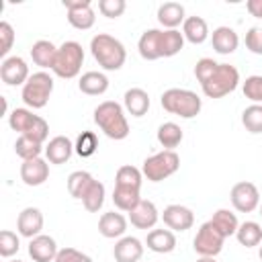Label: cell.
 <instances>
[{"label":"cell","instance_id":"32","mask_svg":"<svg viewBox=\"0 0 262 262\" xmlns=\"http://www.w3.org/2000/svg\"><path fill=\"white\" fill-rule=\"evenodd\" d=\"M211 223H213L225 237L235 235V231H237V227H239L235 213H231L229 209H217V211L213 213V217H211Z\"/></svg>","mask_w":262,"mask_h":262},{"label":"cell","instance_id":"19","mask_svg":"<svg viewBox=\"0 0 262 262\" xmlns=\"http://www.w3.org/2000/svg\"><path fill=\"white\" fill-rule=\"evenodd\" d=\"M74 154V143L66 135H57L49 139L45 145V158L49 164H66Z\"/></svg>","mask_w":262,"mask_h":262},{"label":"cell","instance_id":"29","mask_svg":"<svg viewBox=\"0 0 262 262\" xmlns=\"http://www.w3.org/2000/svg\"><path fill=\"white\" fill-rule=\"evenodd\" d=\"M182 137H184L182 129H180L176 123H172V121L162 123V125L158 127V141H160V145H162L164 149L174 151V147H178V145H180Z\"/></svg>","mask_w":262,"mask_h":262},{"label":"cell","instance_id":"17","mask_svg":"<svg viewBox=\"0 0 262 262\" xmlns=\"http://www.w3.org/2000/svg\"><path fill=\"white\" fill-rule=\"evenodd\" d=\"M158 219H160V213H158L156 205L145 199H141L139 205L129 213V221L137 229H151L158 223Z\"/></svg>","mask_w":262,"mask_h":262},{"label":"cell","instance_id":"9","mask_svg":"<svg viewBox=\"0 0 262 262\" xmlns=\"http://www.w3.org/2000/svg\"><path fill=\"white\" fill-rule=\"evenodd\" d=\"M223 242H225V235L209 219V221H205L199 227V231H196V235L192 239V248H194V252L199 256H211V258H215L223 250Z\"/></svg>","mask_w":262,"mask_h":262},{"label":"cell","instance_id":"20","mask_svg":"<svg viewBox=\"0 0 262 262\" xmlns=\"http://www.w3.org/2000/svg\"><path fill=\"white\" fill-rule=\"evenodd\" d=\"M211 45L219 55H229L237 49L239 37L231 27H217L211 35Z\"/></svg>","mask_w":262,"mask_h":262},{"label":"cell","instance_id":"12","mask_svg":"<svg viewBox=\"0 0 262 262\" xmlns=\"http://www.w3.org/2000/svg\"><path fill=\"white\" fill-rule=\"evenodd\" d=\"M0 78L6 86H25L27 80L31 78L29 76V66L23 57L18 55H12V57H6L2 59L0 63Z\"/></svg>","mask_w":262,"mask_h":262},{"label":"cell","instance_id":"24","mask_svg":"<svg viewBox=\"0 0 262 262\" xmlns=\"http://www.w3.org/2000/svg\"><path fill=\"white\" fill-rule=\"evenodd\" d=\"M186 20V16H184V6L180 4V2H164L160 8H158V23L164 27V29H168V31H172V29H176L180 23H184Z\"/></svg>","mask_w":262,"mask_h":262},{"label":"cell","instance_id":"48","mask_svg":"<svg viewBox=\"0 0 262 262\" xmlns=\"http://www.w3.org/2000/svg\"><path fill=\"white\" fill-rule=\"evenodd\" d=\"M196 262H217V260H215V258H211V256H201Z\"/></svg>","mask_w":262,"mask_h":262},{"label":"cell","instance_id":"47","mask_svg":"<svg viewBox=\"0 0 262 262\" xmlns=\"http://www.w3.org/2000/svg\"><path fill=\"white\" fill-rule=\"evenodd\" d=\"M246 8H248V12H250L252 16L262 18V0H248Z\"/></svg>","mask_w":262,"mask_h":262},{"label":"cell","instance_id":"14","mask_svg":"<svg viewBox=\"0 0 262 262\" xmlns=\"http://www.w3.org/2000/svg\"><path fill=\"white\" fill-rule=\"evenodd\" d=\"M16 229H18V233L23 237H29V239L41 235V229H43V213L37 207H25L18 213Z\"/></svg>","mask_w":262,"mask_h":262},{"label":"cell","instance_id":"45","mask_svg":"<svg viewBox=\"0 0 262 262\" xmlns=\"http://www.w3.org/2000/svg\"><path fill=\"white\" fill-rule=\"evenodd\" d=\"M246 47L254 55H262V29L260 27H252L246 33Z\"/></svg>","mask_w":262,"mask_h":262},{"label":"cell","instance_id":"23","mask_svg":"<svg viewBox=\"0 0 262 262\" xmlns=\"http://www.w3.org/2000/svg\"><path fill=\"white\" fill-rule=\"evenodd\" d=\"M145 244L156 254H170L176 248V235L172 229H151L145 237Z\"/></svg>","mask_w":262,"mask_h":262},{"label":"cell","instance_id":"40","mask_svg":"<svg viewBox=\"0 0 262 262\" xmlns=\"http://www.w3.org/2000/svg\"><path fill=\"white\" fill-rule=\"evenodd\" d=\"M244 96L254 104H262V76H248L244 82Z\"/></svg>","mask_w":262,"mask_h":262},{"label":"cell","instance_id":"18","mask_svg":"<svg viewBox=\"0 0 262 262\" xmlns=\"http://www.w3.org/2000/svg\"><path fill=\"white\" fill-rule=\"evenodd\" d=\"M113 256L115 262H139L143 256V244L133 235H125L115 244Z\"/></svg>","mask_w":262,"mask_h":262},{"label":"cell","instance_id":"50","mask_svg":"<svg viewBox=\"0 0 262 262\" xmlns=\"http://www.w3.org/2000/svg\"><path fill=\"white\" fill-rule=\"evenodd\" d=\"M12 262H23V260H12Z\"/></svg>","mask_w":262,"mask_h":262},{"label":"cell","instance_id":"49","mask_svg":"<svg viewBox=\"0 0 262 262\" xmlns=\"http://www.w3.org/2000/svg\"><path fill=\"white\" fill-rule=\"evenodd\" d=\"M258 256H260V260H262V246H260V252H258Z\"/></svg>","mask_w":262,"mask_h":262},{"label":"cell","instance_id":"37","mask_svg":"<svg viewBox=\"0 0 262 262\" xmlns=\"http://www.w3.org/2000/svg\"><path fill=\"white\" fill-rule=\"evenodd\" d=\"M242 125L250 133H262V104H250L242 113Z\"/></svg>","mask_w":262,"mask_h":262},{"label":"cell","instance_id":"44","mask_svg":"<svg viewBox=\"0 0 262 262\" xmlns=\"http://www.w3.org/2000/svg\"><path fill=\"white\" fill-rule=\"evenodd\" d=\"M217 61L215 59H211V57H203V59H199L196 61V66H194V76H196V80L203 84L205 80H209V76L217 70Z\"/></svg>","mask_w":262,"mask_h":262},{"label":"cell","instance_id":"25","mask_svg":"<svg viewBox=\"0 0 262 262\" xmlns=\"http://www.w3.org/2000/svg\"><path fill=\"white\" fill-rule=\"evenodd\" d=\"M78 88L88 96H100L108 90V78L102 72H86L80 76Z\"/></svg>","mask_w":262,"mask_h":262},{"label":"cell","instance_id":"46","mask_svg":"<svg viewBox=\"0 0 262 262\" xmlns=\"http://www.w3.org/2000/svg\"><path fill=\"white\" fill-rule=\"evenodd\" d=\"M55 262H92V258L86 256L84 252L76 250V248H63L57 252Z\"/></svg>","mask_w":262,"mask_h":262},{"label":"cell","instance_id":"16","mask_svg":"<svg viewBox=\"0 0 262 262\" xmlns=\"http://www.w3.org/2000/svg\"><path fill=\"white\" fill-rule=\"evenodd\" d=\"M57 252H59L57 244H55V239L51 235L41 233V235H37V237H33L29 242V256L35 262H51V260L55 262Z\"/></svg>","mask_w":262,"mask_h":262},{"label":"cell","instance_id":"42","mask_svg":"<svg viewBox=\"0 0 262 262\" xmlns=\"http://www.w3.org/2000/svg\"><path fill=\"white\" fill-rule=\"evenodd\" d=\"M25 137H29V139H33V141H37V143H45V139L49 137V125H47V121L37 115L35 123H33L31 129L25 133Z\"/></svg>","mask_w":262,"mask_h":262},{"label":"cell","instance_id":"30","mask_svg":"<svg viewBox=\"0 0 262 262\" xmlns=\"http://www.w3.org/2000/svg\"><path fill=\"white\" fill-rule=\"evenodd\" d=\"M235 237L246 248L260 246L262 244V225L256 223V221H244V223H239V227L235 231Z\"/></svg>","mask_w":262,"mask_h":262},{"label":"cell","instance_id":"3","mask_svg":"<svg viewBox=\"0 0 262 262\" xmlns=\"http://www.w3.org/2000/svg\"><path fill=\"white\" fill-rule=\"evenodd\" d=\"M94 123L100 127V131L115 141H121L129 135V123L125 117V111L115 100H104L94 108Z\"/></svg>","mask_w":262,"mask_h":262},{"label":"cell","instance_id":"33","mask_svg":"<svg viewBox=\"0 0 262 262\" xmlns=\"http://www.w3.org/2000/svg\"><path fill=\"white\" fill-rule=\"evenodd\" d=\"M141 180H143V172L131 164L121 166L117 170L115 176V186H127V188H141Z\"/></svg>","mask_w":262,"mask_h":262},{"label":"cell","instance_id":"1","mask_svg":"<svg viewBox=\"0 0 262 262\" xmlns=\"http://www.w3.org/2000/svg\"><path fill=\"white\" fill-rule=\"evenodd\" d=\"M182 47H184V35L178 29H172V31L147 29L137 41L139 55L147 61H156L160 57H172L180 53Z\"/></svg>","mask_w":262,"mask_h":262},{"label":"cell","instance_id":"4","mask_svg":"<svg viewBox=\"0 0 262 262\" xmlns=\"http://www.w3.org/2000/svg\"><path fill=\"white\" fill-rule=\"evenodd\" d=\"M160 102L164 111H168L170 115H178L182 119H192L203 108V100L199 98V94L186 88H168L162 94Z\"/></svg>","mask_w":262,"mask_h":262},{"label":"cell","instance_id":"2","mask_svg":"<svg viewBox=\"0 0 262 262\" xmlns=\"http://www.w3.org/2000/svg\"><path fill=\"white\" fill-rule=\"evenodd\" d=\"M90 51H92V57L98 61V66L106 72L121 70L125 66V59H127L125 45L119 39H115L113 35H106V33H98V35L92 37Z\"/></svg>","mask_w":262,"mask_h":262},{"label":"cell","instance_id":"7","mask_svg":"<svg viewBox=\"0 0 262 262\" xmlns=\"http://www.w3.org/2000/svg\"><path fill=\"white\" fill-rule=\"evenodd\" d=\"M51 92H53V78L47 72H35L23 86L20 98L31 108H43L49 102Z\"/></svg>","mask_w":262,"mask_h":262},{"label":"cell","instance_id":"15","mask_svg":"<svg viewBox=\"0 0 262 262\" xmlns=\"http://www.w3.org/2000/svg\"><path fill=\"white\" fill-rule=\"evenodd\" d=\"M49 178V164L43 158L25 160L20 164V180L27 186H41Z\"/></svg>","mask_w":262,"mask_h":262},{"label":"cell","instance_id":"5","mask_svg":"<svg viewBox=\"0 0 262 262\" xmlns=\"http://www.w3.org/2000/svg\"><path fill=\"white\" fill-rule=\"evenodd\" d=\"M84 63V49L78 41H63L57 47V55H55V63L51 68V72L57 78L63 80H72L80 74Z\"/></svg>","mask_w":262,"mask_h":262},{"label":"cell","instance_id":"8","mask_svg":"<svg viewBox=\"0 0 262 262\" xmlns=\"http://www.w3.org/2000/svg\"><path fill=\"white\" fill-rule=\"evenodd\" d=\"M178 168H180L178 154L170 151V149H164V151H158V154L145 158L143 166H141V172L149 182H162L168 176H172Z\"/></svg>","mask_w":262,"mask_h":262},{"label":"cell","instance_id":"28","mask_svg":"<svg viewBox=\"0 0 262 262\" xmlns=\"http://www.w3.org/2000/svg\"><path fill=\"white\" fill-rule=\"evenodd\" d=\"M141 196H139V188H127V186H115L113 190V203L119 211L131 213L137 205H139Z\"/></svg>","mask_w":262,"mask_h":262},{"label":"cell","instance_id":"38","mask_svg":"<svg viewBox=\"0 0 262 262\" xmlns=\"http://www.w3.org/2000/svg\"><path fill=\"white\" fill-rule=\"evenodd\" d=\"M98 149V137L94 131H82L76 139V145H74V151L80 156V158H90L94 156V151Z\"/></svg>","mask_w":262,"mask_h":262},{"label":"cell","instance_id":"22","mask_svg":"<svg viewBox=\"0 0 262 262\" xmlns=\"http://www.w3.org/2000/svg\"><path fill=\"white\" fill-rule=\"evenodd\" d=\"M123 106L131 117H143L149 111V94L143 88H129L123 96Z\"/></svg>","mask_w":262,"mask_h":262},{"label":"cell","instance_id":"6","mask_svg":"<svg viewBox=\"0 0 262 262\" xmlns=\"http://www.w3.org/2000/svg\"><path fill=\"white\" fill-rule=\"evenodd\" d=\"M239 84V72L237 68L229 66V63H219L217 70L209 76V80H205L201 84L205 96L209 98H223L225 94L233 92Z\"/></svg>","mask_w":262,"mask_h":262},{"label":"cell","instance_id":"51","mask_svg":"<svg viewBox=\"0 0 262 262\" xmlns=\"http://www.w3.org/2000/svg\"><path fill=\"white\" fill-rule=\"evenodd\" d=\"M260 215H262V205H260Z\"/></svg>","mask_w":262,"mask_h":262},{"label":"cell","instance_id":"36","mask_svg":"<svg viewBox=\"0 0 262 262\" xmlns=\"http://www.w3.org/2000/svg\"><path fill=\"white\" fill-rule=\"evenodd\" d=\"M14 151L16 156L25 162V160H33V158H41V151H43V143H37L25 135H20L16 141H14Z\"/></svg>","mask_w":262,"mask_h":262},{"label":"cell","instance_id":"41","mask_svg":"<svg viewBox=\"0 0 262 262\" xmlns=\"http://www.w3.org/2000/svg\"><path fill=\"white\" fill-rule=\"evenodd\" d=\"M125 8H127V2H125V0H100V2H98V10H100V14L106 16V18H117V16H121V14L125 12Z\"/></svg>","mask_w":262,"mask_h":262},{"label":"cell","instance_id":"26","mask_svg":"<svg viewBox=\"0 0 262 262\" xmlns=\"http://www.w3.org/2000/svg\"><path fill=\"white\" fill-rule=\"evenodd\" d=\"M182 35H184V39L190 41L192 45L205 43L207 37H209L207 20L201 18V16H188V18L182 23Z\"/></svg>","mask_w":262,"mask_h":262},{"label":"cell","instance_id":"27","mask_svg":"<svg viewBox=\"0 0 262 262\" xmlns=\"http://www.w3.org/2000/svg\"><path fill=\"white\" fill-rule=\"evenodd\" d=\"M55 55H57V47L51 43V41H47V39H39L37 43H33V47H31V57H33V61L39 66V68H43V70H51L53 68V63H55Z\"/></svg>","mask_w":262,"mask_h":262},{"label":"cell","instance_id":"34","mask_svg":"<svg viewBox=\"0 0 262 262\" xmlns=\"http://www.w3.org/2000/svg\"><path fill=\"white\" fill-rule=\"evenodd\" d=\"M82 205H84L86 211H90V213H98V209L104 205V184L98 182V180H94V182L90 184V188L84 192V196H82Z\"/></svg>","mask_w":262,"mask_h":262},{"label":"cell","instance_id":"43","mask_svg":"<svg viewBox=\"0 0 262 262\" xmlns=\"http://www.w3.org/2000/svg\"><path fill=\"white\" fill-rule=\"evenodd\" d=\"M12 43H14V29L10 23L2 20L0 23V57L6 59L8 51L12 49Z\"/></svg>","mask_w":262,"mask_h":262},{"label":"cell","instance_id":"31","mask_svg":"<svg viewBox=\"0 0 262 262\" xmlns=\"http://www.w3.org/2000/svg\"><path fill=\"white\" fill-rule=\"evenodd\" d=\"M92 182H94V178H92L90 172H86V170H76V172H72V174L68 176V192H70L74 199H80V201H82L84 192L90 188Z\"/></svg>","mask_w":262,"mask_h":262},{"label":"cell","instance_id":"21","mask_svg":"<svg viewBox=\"0 0 262 262\" xmlns=\"http://www.w3.org/2000/svg\"><path fill=\"white\" fill-rule=\"evenodd\" d=\"M98 231H100L102 237H108V239L123 237V233L127 231V219L121 213H115V211L102 213L100 219H98Z\"/></svg>","mask_w":262,"mask_h":262},{"label":"cell","instance_id":"11","mask_svg":"<svg viewBox=\"0 0 262 262\" xmlns=\"http://www.w3.org/2000/svg\"><path fill=\"white\" fill-rule=\"evenodd\" d=\"M229 199H231L233 209L239 213H252L260 207V192H258L256 184H252L248 180L233 184Z\"/></svg>","mask_w":262,"mask_h":262},{"label":"cell","instance_id":"39","mask_svg":"<svg viewBox=\"0 0 262 262\" xmlns=\"http://www.w3.org/2000/svg\"><path fill=\"white\" fill-rule=\"evenodd\" d=\"M20 248V242H18V235L10 229H2L0 231V256L2 258H10L18 252Z\"/></svg>","mask_w":262,"mask_h":262},{"label":"cell","instance_id":"13","mask_svg":"<svg viewBox=\"0 0 262 262\" xmlns=\"http://www.w3.org/2000/svg\"><path fill=\"white\" fill-rule=\"evenodd\" d=\"M162 219L172 231H186L194 223V213L184 205H168L162 213Z\"/></svg>","mask_w":262,"mask_h":262},{"label":"cell","instance_id":"35","mask_svg":"<svg viewBox=\"0 0 262 262\" xmlns=\"http://www.w3.org/2000/svg\"><path fill=\"white\" fill-rule=\"evenodd\" d=\"M35 119H37V115H33L29 108H14L8 115V125H10V129H14L20 135H25L31 129V125L35 123Z\"/></svg>","mask_w":262,"mask_h":262},{"label":"cell","instance_id":"10","mask_svg":"<svg viewBox=\"0 0 262 262\" xmlns=\"http://www.w3.org/2000/svg\"><path fill=\"white\" fill-rule=\"evenodd\" d=\"M63 6L68 8V23L78 31H88L94 27L96 12L90 4V0H63Z\"/></svg>","mask_w":262,"mask_h":262}]
</instances>
